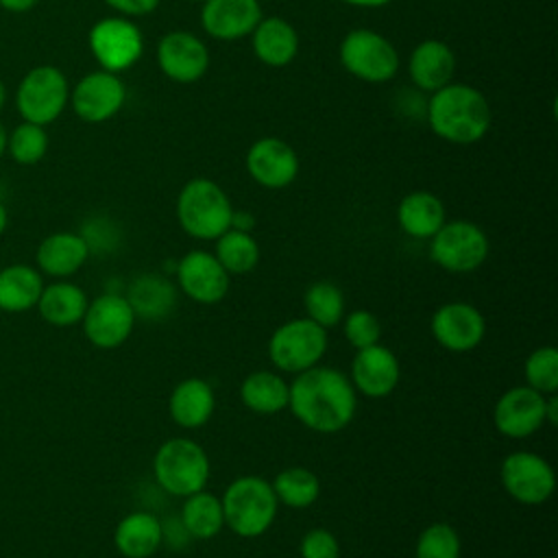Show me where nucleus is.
<instances>
[{
  "label": "nucleus",
  "mask_w": 558,
  "mask_h": 558,
  "mask_svg": "<svg viewBox=\"0 0 558 558\" xmlns=\"http://www.w3.org/2000/svg\"><path fill=\"white\" fill-rule=\"evenodd\" d=\"M153 473L166 493L187 497L205 488L209 480V458L198 442L190 438H170L159 445L153 458Z\"/></svg>",
  "instance_id": "39448f33"
},
{
  "label": "nucleus",
  "mask_w": 558,
  "mask_h": 558,
  "mask_svg": "<svg viewBox=\"0 0 558 558\" xmlns=\"http://www.w3.org/2000/svg\"><path fill=\"white\" fill-rule=\"evenodd\" d=\"M401 379L397 355L384 344L357 349L351 364V384L357 392L371 399L388 397Z\"/></svg>",
  "instance_id": "6ab92c4d"
},
{
  "label": "nucleus",
  "mask_w": 558,
  "mask_h": 558,
  "mask_svg": "<svg viewBox=\"0 0 558 558\" xmlns=\"http://www.w3.org/2000/svg\"><path fill=\"white\" fill-rule=\"evenodd\" d=\"M85 338L98 349H116L124 344L133 331L135 314L122 294H100L87 303L83 316Z\"/></svg>",
  "instance_id": "f8f14e48"
},
{
  "label": "nucleus",
  "mask_w": 558,
  "mask_h": 558,
  "mask_svg": "<svg viewBox=\"0 0 558 558\" xmlns=\"http://www.w3.org/2000/svg\"><path fill=\"white\" fill-rule=\"evenodd\" d=\"M126 301L135 318L140 316L146 320H159L174 310L177 290L168 279L159 275H142L129 286Z\"/></svg>",
  "instance_id": "cd10ccee"
},
{
  "label": "nucleus",
  "mask_w": 558,
  "mask_h": 558,
  "mask_svg": "<svg viewBox=\"0 0 558 558\" xmlns=\"http://www.w3.org/2000/svg\"><path fill=\"white\" fill-rule=\"evenodd\" d=\"M340 61L344 70L366 83L390 81L399 70L395 46L379 33L355 28L340 44Z\"/></svg>",
  "instance_id": "0eeeda50"
},
{
  "label": "nucleus",
  "mask_w": 558,
  "mask_h": 558,
  "mask_svg": "<svg viewBox=\"0 0 558 558\" xmlns=\"http://www.w3.org/2000/svg\"><path fill=\"white\" fill-rule=\"evenodd\" d=\"M277 501L290 508H307L318 499L320 482L314 471L305 466H288L270 482Z\"/></svg>",
  "instance_id": "473e14b6"
},
{
  "label": "nucleus",
  "mask_w": 558,
  "mask_h": 558,
  "mask_svg": "<svg viewBox=\"0 0 558 558\" xmlns=\"http://www.w3.org/2000/svg\"><path fill=\"white\" fill-rule=\"evenodd\" d=\"M301 558H338L340 545L336 536L325 527H312L301 538Z\"/></svg>",
  "instance_id": "58836bf2"
},
{
  "label": "nucleus",
  "mask_w": 558,
  "mask_h": 558,
  "mask_svg": "<svg viewBox=\"0 0 558 558\" xmlns=\"http://www.w3.org/2000/svg\"><path fill=\"white\" fill-rule=\"evenodd\" d=\"M89 48L102 70L120 72L142 57L144 39L131 20L105 17L92 26Z\"/></svg>",
  "instance_id": "9b49d317"
},
{
  "label": "nucleus",
  "mask_w": 558,
  "mask_h": 558,
  "mask_svg": "<svg viewBox=\"0 0 558 558\" xmlns=\"http://www.w3.org/2000/svg\"><path fill=\"white\" fill-rule=\"evenodd\" d=\"M397 220L408 235L425 240L445 225V207L432 192H410L399 203Z\"/></svg>",
  "instance_id": "c85d7f7f"
},
{
  "label": "nucleus",
  "mask_w": 558,
  "mask_h": 558,
  "mask_svg": "<svg viewBox=\"0 0 558 558\" xmlns=\"http://www.w3.org/2000/svg\"><path fill=\"white\" fill-rule=\"evenodd\" d=\"M303 305L307 318L320 325L323 329L336 327L344 318V294L331 281H316L305 290Z\"/></svg>",
  "instance_id": "72a5a7b5"
},
{
  "label": "nucleus",
  "mask_w": 558,
  "mask_h": 558,
  "mask_svg": "<svg viewBox=\"0 0 558 558\" xmlns=\"http://www.w3.org/2000/svg\"><path fill=\"white\" fill-rule=\"evenodd\" d=\"M4 100H7V89H4V83L0 81V109H2V105H4Z\"/></svg>",
  "instance_id": "49530a36"
},
{
  "label": "nucleus",
  "mask_w": 558,
  "mask_h": 558,
  "mask_svg": "<svg viewBox=\"0 0 558 558\" xmlns=\"http://www.w3.org/2000/svg\"><path fill=\"white\" fill-rule=\"evenodd\" d=\"M506 493L525 506H538L554 495L556 475L551 464L532 451H514L504 458L499 469Z\"/></svg>",
  "instance_id": "9d476101"
},
{
  "label": "nucleus",
  "mask_w": 558,
  "mask_h": 558,
  "mask_svg": "<svg viewBox=\"0 0 558 558\" xmlns=\"http://www.w3.org/2000/svg\"><path fill=\"white\" fill-rule=\"evenodd\" d=\"M225 525L242 536L255 538L262 536L277 517V497L270 482L257 475L235 477L220 497Z\"/></svg>",
  "instance_id": "7ed1b4c3"
},
{
  "label": "nucleus",
  "mask_w": 558,
  "mask_h": 558,
  "mask_svg": "<svg viewBox=\"0 0 558 558\" xmlns=\"http://www.w3.org/2000/svg\"><path fill=\"white\" fill-rule=\"evenodd\" d=\"M124 98V83L118 78L116 72L107 70H98L83 76L70 96L74 113L92 124L113 118L122 109Z\"/></svg>",
  "instance_id": "2eb2a0df"
},
{
  "label": "nucleus",
  "mask_w": 558,
  "mask_h": 558,
  "mask_svg": "<svg viewBox=\"0 0 558 558\" xmlns=\"http://www.w3.org/2000/svg\"><path fill=\"white\" fill-rule=\"evenodd\" d=\"M251 35L255 57L270 68L288 65L299 52V35L283 17H262Z\"/></svg>",
  "instance_id": "b1692460"
},
{
  "label": "nucleus",
  "mask_w": 558,
  "mask_h": 558,
  "mask_svg": "<svg viewBox=\"0 0 558 558\" xmlns=\"http://www.w3.org/2000/svg\"><path fill=\"white\" fill-rule=\"evenodd\" d=\"M7 131H4V126H2V122H0V157H2V153H4V148H7Z\"/></svg>",
  "instance_id": "a18cd8bd"
},
{
  "label": "nucleus",
  "mask_w": 558,
  "mask_h": 558,
  "mask_svg": "<svg viewBox=\"0 0 558 558\" xmlns=\"http://www.w3.org/2000/svg\"><path fill=\"white\" fill-rule=\"evenodd\" d=\"M111 9L120 11L122 15H146L157 9L159 0H105Z\"/></svg>",
  "instance_id": "ea45409f"
},
{
  "label": "nucleus",
  "mask_w": 558,
  "mask_h": 558,
  "mask_svg": "<svg viewBox=\"0 0 558 558\" xmlns=\"http://www.w3.org/2000/svg\"><path fill=\"white\" fill-rule=\"evenodd\" d=\"M216 259L229 275H246L259 262V244L248 231L227 229L216 238Z\"/></svg>",
  "instance_id": "2f4dec72"
},
{
  "label": "nucleus",
  "mask_w": 558,
  "mask_h": 558,
  "mask_svg": "<svg viewBox=\"0 0 558 558\" xmlns=\"http://www.w3.org/2000/svg\"><path fill=\"white\" fill-rule=\"evenodd\" d=\"M163 543V525L150 512H131L116 525L113 545L124 558H148Z\"/></svg>",
  "instance_id": "393cba45"
},
{
  "label": "nucleus",
  "mask_w": 558,
  "mask_h": 558,
  "mask_svg": "<svg viewBox=\"0 0 558 558\" xmlns=\"http://www.w3.org/2000/svg\"><path fill=\"white\" fill-rule=\"evenodd\" d=\"M7 222H9V216H7V209H4V205L0 203V235H2V231L7 229Z\"/></svg>",
  "instance_id": "c03bdc74"
},
{
  "label": "nucleus",
  "mask_w": 558,
  "mask_h": 558,
  "mask_svg": "<svg viewBox=\"0 0 558 558\" xmlns=\"http://www.w3.org/2000/svg\"><path fill=\"white\" fill-rule=\"evenodd\" d=\"M427 122L445 142L473 144L490 129V105L480 89L464 83H449L432 94Z\"/></svg>",
  "instance_id": "f03ea898"
},
{
  "label": "nucleus",
  "mask_w": 558,
  "mask_h": 558,
  "mask_svg": "<svg viewBox=\"0 0 558 558\" xmlns=\"http://www.w3.org/2000/svg\"><path fill=\"white\" fill-rule=\"evenodd\" d=\"M89 244L83 235L72 231L50 233L37 246V266L50 277H70L87 262Z\"/></svg>",
  "instance_id": "4be33fe9"
},
{
  "label": "nucleus",
  "mask_w": 558,
  "mask_h": 558,
  "mask_svg": "<svg viewBox=\"0 0 558 558\" xmlns=\"http://www.w3.org/2000/svg\"><path fill=\"white\" fill-rule=\"evenodd\" d=\"M201 24L207 35L220 41H235L251 35L262 20L257 0H203Z\"/></svg>",
  "instance_id": "aec40b11"
},
{
  "label": "nucleus",
  "mask_w": 558,
  "mask_h": 558,
  "mask_svg": "<svg viewBox=\"0 0 558 558\" xmlns=\"http://www.w3.org/2000/svg\"><path fill=\"white\" fill-rule=\"evenodd\" d=\"M70 98L68 81L54 65L33 68L17 87V109L24 122L46 126L54 122Z\"/></svg>",
  "instance_id": "1a4fd4ad"
},
{
  "label": "nucleus",
  "mask_w": 558,
  "mask_h": 558,
  "mask_svg": "<svg viewBox=\"0 0 558 558\" xmlns=\"http://www.w3.org/2000/svg\"><path fill=\"white\" fill-rule=\"evenodd\" d=\"M344 336L351 347L364 349L371 344H377L381 338V323L373 312L366 310H353L342 318Z\"/></svg>",
  "instance_id": "4c0bfd02"
},
{
  "label": "nucleus",
  "mask_w": 558,
  "mask_h": 558,
  "mask_svg": "<svg viewBox=\"0 0 558 558\" xmlns=\"http://www.w3.org/2000/svg\"><path fill=\"white\" fill-rule=\"evenodd\" d=\"M347 4H353V7H366V9H375V7H384L388 4L390 0H344Z\"/></svg>",
  "instance_id": "37998d69"
},
{
  "label": "nucleus",
  "mask_w": 558,
  "mask_h": 558,
  "mask_svg": "<svg viewBox=\"0 0 558 558\" xmlns=\"http://www.w3.org/2000/svg\"><path fill=\"white\" fill-rule=\"evenodd\" d=\"M240 399L255 414H277L288 408V384L277 373L255 371L242 381Z\"/></svg>",
  "instance_id": "c756f323"
},
{
  "label": "nucleus",
  "mask_w": 558,
  "mask_h": 558,
  "mask_svg": "<svg viewBox=\"0 0 558 558\" xmlns=\"http://www.w3.org/2000/svg\"><path fill=\"white\" fill-rule=\"evenodd\" d=\"M408 70L416 87L434 94L451 83L456 72V54L445 41L427 39L412 50Z\"/></svg>",
  "instance_id": "412c9836"
},
{
  "label": "nucleus",
  "mask_w": 558,
  "mask_h": 558,
  "mask_svg": "<svg viewBox=\"0 0 558 558\" xmlns=\"http://www.w3.org/2000/svg\"><path fill=\"white\" fill-rule=\"evenodd\" d=\"M253 225H255V220H253V216L248 211H233L231 229H240V231H248L251 233Z\"/></svg>",
  "instance_id": "a19ab883"
},
{
  "label": "nucleus",
  "mask_w": 558,
  "mask_h": 558,
  "mask_svg": "<svg viewBox=\"0 0 558 558\" xmlns=\"http://www.w3.org/2000/svg\"><path fill=\"white\" fill-rule=\"evenodd\" d=\"M233 207L227 192L209 179L187 181L177 198L181 229L196 240H216L231 229Z\"/></svg>",
  "instance_id": "20e7f679"
},
{
  "label": "nucleus",
  "mask_w": 558,
  "mask_h": 558,
  "mask_svg": "<svg viewBox=\"0 0 558 558\" xmlns=\"http://www.w3.org/2000/svg\"><path fill=\"white\" fill-rule=\"evenodd\" d=\"M44 290L41 272L26 264H13L0 270V310L9 314L28 312L37 305Z\"/></svg>",
  "instance_id": "bb28decb"
},
{
  "label": "nucleus",
  "mask_w": 558,
  "mask_h": 558,
  "mask_svg": "<svg viewBox=\"0 0 558 558\" xmlns=\"http://www.w3.org/2000/svg\"><path fill=\"white\" fill-rule=\"evenodd\" d=\"M246 170L262 187L281 190L299 174L294 148L279 137H262L246 153Z\"/></svg>",
  "instance_id": "a211bd4d"
},
{
  "label": "nucleus",
  "mask_w": 558,
  "mask_h": 558,
  "mask_svg": "<svg viewBox=\"0 0 558 558\" xmlns=\"http://www.w3.org/2000/svg\"><path fill=\"white\" fill-rule=\"evenodd\" d=\"M87 294L70 283V281H57L50 286H44L37 310L39 316L52 325V327H72L83 320L85 310H87Z\"/></svg>",
  "instance_id": "a878e982"
},
{
  "label": "nucleus",
  "mask_w": 558,
  "mask_h": 558,
  "mask_svg": "<svg viewBox=\"0 0 558 558\" xmlns=\"http://www.w3.org/2000/svg\"><path fill=\"white\" fill-rule=\"evenodd\" d=\"M181 525L192 538H214L225 527L220 497L205 488L185 497L181 506Z\"/></svg>",
  "instance_id": "7c9ffc66"
},
{
  "label": "nucleus",
  "mask_w": 558,
  "mask_h": 558,
  "mask_svg": "<svg viewBox=\"0 0 558 558\" xmlns=\"http://www.w3.org/2000/svg\"><path fill=\"white\" fill-rule=\"evenodd\" d=\"M157 63L174 83H194L209 68L207 46L187 31H170L157 46Z\"/></svg>",
  "instance_id": "f3484780"
},
{
  "label": "nucleus",
  "mask_w": 558,
  "mask_h": 558,
  "mask_svg": "<svg viewBox=\"0 0 558 558\" xmlns=\"http://www.w3.org/2000/svg\"><path fill=\"white\" fill-rule=\"evenodd\" d=\"M525 381L530 388L551 395L558 388V351L554 347H538L525 360Z\"/></svg>",
  "instance_id": "f704fd0d"
},
{
  "label": "nucleus",
  "mask_w": 558,
  "mask_h": 558,
  "mask_svg": "<svg viewBox=\"0 0 558 558\" xmlns=\"http://www.w3.org/2000/svg\"><path fill=\"white\" fill-rule=\"evenodd\" d=\"M7 146H9L11 157H13L17 163L31 166V163H37V161L46 155L48 135H46L44 126L33 124V122H22V124L11 133V137L7 140Z\"/></svg>",
  "instance_id": "e433bc0d"
},
{
  "label": "nucleus",
  "mask_w": 558,
  "mask_h": 558,
  "mask_svg": "<svg viewBox=\"0 0 558 558\" xmlns=\"http://www.w3.org/2000/svg\"><path fill=\"white\" fill-rule=\"evenodd\" d=\"M432 336L434 340L453 353H464L475 349L484 333H486V320L482 312L464 301H453L440 305L432 316Z\"/></svg>",
  "instance_id": "4468645a"
},
{
  "label": "nucleus",
  "mask_w": 558,
  "mask_h": 558,
  "mask_svg": "<svg viewBox=\"0 0 558 558\" xmlns=\"http://www.w3.org/2000/svg\"><path fill=\"white\" fill-rule=\"evenodd\" d=\"M327 351V329L314 320L292 318L277 327L268 340V357L283 373H303L316 366Z\"/></svg>",
  "instance_id": "423d86ee"
},
{
  "label": "nucleus",
  "mask_w": 558,
  "mask_h": 558,
  "mask_svg": "<svg viewBox=\"0 0 558 558\" xmlns=\"http://www.w3.org/2000/svg\"><path fill=\"white\" fill-rule=\"evenodd\" d=\"M288 408L307 429L336 434L353 421L357 397L351 379L342 371L316 364L296 373L288 386Z\"/></svg>",
  "instance_id": "f257e3e1"
},
{
  "label": "nucleus",
  "mask_w": 558,
  "mask_h": 558,
  "mask_svg": "<svg viewBox=\"0 0 558 558\" xmlns=\"http://www.w3.org/2000/svg\"><path fill=\"white\" fill-rule=\"evenodd\" d=\"M429 240L432 259L449 272H471L488 257L486 233L469 220L445 222Z\"/></svg>",
  "instance_id": "6e6552de"
},
{
  "label": "nucleus",
  "mask_w": 558,
  "mask_h": 558,
  "mask_svg": "<svg viewBox=\"0 0 558 558\" xmlns=\"http://www.w3.org/2000/svg\"><path fill=\"white\" fill-rule=\"evenodd\" d=\"M214 390L201 377H187L179 381L168 399L170 418L185 429L205 425L214 414Z\"/></svg>",
  "instance_id": "5701e85b"
},
{
  "label": "nucleus",
  "mask_w": 558,
  "mask_h": 558,
  "mask_svg": "<svg viewBox=\"0 0 558 558\" xmlns=\"http://www.w3.org/2000/svg\"><path fill=\"white\" fill-rule=\"evenodd\" d=\"M35 4H37V0H0V7H4L7 11H15V13L28 11Z\"/></svg>",
  "instance_id": "79ce46f5"
},
{
  "label": "nucleus",
  "mask_w": 558,
  "mask_h": 558,
  "mask_svg": "<svg viewBox=\"0 0 558 558\" xmlns=\"http://www.w3.org/2000/svg\"><path fill=\"white\" fill-rule=\"evenodd\" d=\"M229 272L220 266L216 255L207 251H190L177 264V283L185 296L196 303L211 305L227 296Z\"/></svg>",
  "instance_id": "dca6fc26"
},
{
  "label": "nucleus",
  "mask_w": 558,
  "mask_h": 558,
  "mask_svg": "<svg viewBox=\"0 0 558 558\" xmlns=\"http://www.w3.org/2000/svg\"><path fill=\"white\" fill-rule=\"evenodd\" d=\"M545 403L547 395L530 388V386H514L506 390L493 410V421L499 434L508 438H527L536 429H541L545 418Z\"/></svg>",
  "instance_id": "ddd939ff"
},
{
  "label": "nucleus",
  "mask_w": 558,
  "mask_h": 558,
  "mask_svg": "<svg viewBox=\"0 0 558 558\" xmlns=\"http://www.w3.org/2000/svg\"><path fill=\"white\" fill-rule=\"evenodd\" d=\"M416 558H460V536L449 523L427 525L414 549Z\"/></svg>",
  "instance_id": "c9c22d12"
}]
</instances>
